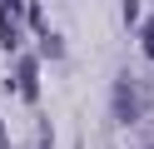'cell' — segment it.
I'll return each instance as SVG.
<instances>
[{
  "label": "cell",
  "mask_w": 154,
  "mask_h": 149,
  "mask_svg": "<svg viewBox=\"0 0 154 149\" xmlns=\"http://www.w3.org/2000/svg\"><path fill=\"white\" fill-rule=\"evenodd\" d=\"M0 149H5V124H0Z\"/></svg>",
  "instance_id": "5b68a950"
},
{
  "label": "cell",
  "mask_w": 154,
  "mask_h": 149,
  "mask_svg": "<svg viewBox=\"0 0 154 149\" xmlns=\"http://www.w3.org/2000/svg\"><path fill=\"white\" fill-rule=\"evenodd\" d=\"M15 89H20L25 99H35V55H20V65H15Z\"/></svg>",
  "instance_id": "3957f363"
},
{
  "label": "cell",
  "mask_w": 154,
  "mask_h": 149,
  "mask_svg": "<svg viewBox=\"0 0 154 149\" xmlns=\"http://www.w3.org/2000/svg\"><path fill=\"white\" fill-rule=\"evenodd\" d=\"M114 114L129 124V119H139V95H134V79L124 75L119 85H114Z\"/></svg>",
  "instance_id": "7a4b0ae2"
},
{
  "label": "cell",
  "mask_w": 154,
  "mask_h": 149,
  "mask_svg": "<svg viewBox=\"0 0 154 149\" xmlns=\"http://www.w3.org/2000/svg\"><path fill=\"white\" fill-rule=\"evenodd\" d=\"M144 55H154V20L144 25Z\"/></svg>",
  "instance_id": "277c9868"
},
{
  "label": "cell",
  "mask_w": 154,
  "mask_h": 149,
  "mask_svg": "<svg viewBox=\"0 0 154 149\" xmlns=\"http://www.w3.org/2000/svg\"><path fill=\"white\" fill-rule=\"evenodd\" d=\"M0 45L20 50V0H5L0 5Z\"/></svg>",
  "instance_id": "6da1fadb"
}]
</instances>
